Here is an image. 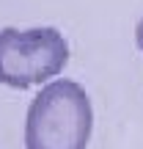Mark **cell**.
<instances>
[{
	"instance_id": "1",
	"label": "cell",
	"mask_w": 143,
	"mask_h": 149,
	"mask_svg": "<svg viewBox=\"0 0 143 149\" xmlns=\"http://www.w3.org/2000/svg\"><path fill=\"white\" fill-rule=\"evenodd\" d=\"M94 130V108L74 80H53L25 116V149H85Z\"/></svg>"
},
{
	"instance_id": "2",
	"label": "cell",
	"mask_w": 143,
	"mask_h": 149,
	"mask_svg": "<svg viewBox=\"0 0 143 149\" xmlns=\"http://www.w3.org/2000/svg\"><path fill=\"white\" fill-rule=\"evenodd\" d=\"M69 64V44L58 28H3L0 31V83L30 88L58 77Z\"/></svg>"
},
{
	"instance_id": "3",
	"label": "cell",
	"mask_w": 143,
	"mask_h": 149,
	"mask_svg": "<svg viewBox=\"0 0 143 149\" xmlns=\"http://www.w3.org/2000/svg\"><path fill=\"white\" fill-rule=\"evenodd\" d=\"M135 42H138V47H140V53H143V17H140L138 28H135Z\"/></svg>"
}]
</instances>
